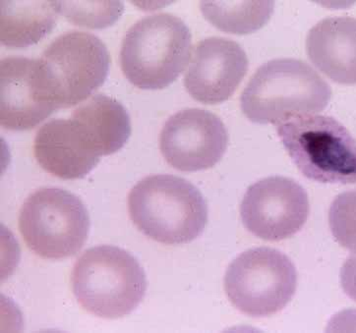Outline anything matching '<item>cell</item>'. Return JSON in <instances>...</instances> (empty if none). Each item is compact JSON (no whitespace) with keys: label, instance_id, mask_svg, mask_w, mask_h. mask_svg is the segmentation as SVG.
<instances>
[{"label":"cell","instance_id":"cell-20","mask_svg":"<svg viewBox=\"0 0 356 333\" xmlns=\"http://www.w3.org/2000/svg\"><path fill=\"white\" fill-rule=\"evenodd\" d=\"M341 285L345 293L356 302V254H351L341 270Z\"/></svg>","mask_w":356,"mask_h":333},{"label":"cell","instance_id":"cell-2","mask_svg":"<svg viewBox=\"0 0 356 333\" xmlns=\"http://www.w3.org/2000/svg\"><path fill=\"white\" fill-rule=\"evenodd\" d=\"M332 90L310 65L294 58L273 59L257 69L242 92V113L257 124L324 111Z\"/></svg>","mask_w":356,"mask_h":333},{"label":"cell","instance_id":"cell-4","mask_svg":"<svg viewBox=\"0 0 356 333\" xmlns=\"http://www.w3.org/2000/svg\"><path fill=\"white\" fill-rule=\"evenodd\" d=\"M191 49V33L181 19L168 13L148 16L135 23L125 35L121 69L139 89H165L188 65Z\"/></svg>","mask_w":356,"mask_h":333},{"label":"cell","instance_id":"cell-14","mask_svg":"<svg viewBox=\"0 0 356 333\" xmlns=\"http://www.w3.org/2000/svg\"><path fill=\"white\" fill-rule=\"evenodd\" d=\"M311 63L334 82L356 85V18L323 19L306 39Z\"/></svg>","mask_w":356,"mask_h":333},{"label":"cell","instance_id":"cell-9","mask_svg":"<svg viewBox=\"0 0 356 333\" xmlns=\"http://www.w3.org/2000/svg\"><path fill=\"white\" fill-rule=\"evenodd\" d=\"M310 213L309 199L296 181L272 176L248 188L241 204L243 225L254 236L282 241L296 235Z\"/></svg>","mask_w":356,"mask_h":333},{"label":"cell","instance_id":"cell-15","mask_svg":"<svg viewBox=\"0 0 356 333\" xmlns=\"http://www.w3.org/2000/svg\"><path fill=\"white\" fill-rule=\"evenodd\" d=\"M71 120L99 156L118 153L131 135V121L127 109L113 97L97 94L80 104Z\"/></svg>","mask_w":356,"mask_h":333},{"label":"cell","instance_id":"cell-11","mask_svg":"<svg viewBox=\"0 0 356 333\" xmlns=\"http://www.w3.org/2000/svg\"><path fill=\"white\" fill-rule=\"evenodd\" d=\"M0 81V123L4 129H33L59 109L40 58L2 59Z\"/></svg>","mask_w":356,"mask_h":333},{"label":"cell","instance_id":"cell-6","mask_svg":"<svg viewBox=\"0 0 356 333\" xmlns=\"http://www.w3.org/2000/svg\"><path fill=\"white\" fill-rule=\"evenodd\" d=\"M19 229L33 253L47 260H63L79 253L86 243L89 213L72 193L42 188L24 202Z\"/></svg>","mask_w":356,"mask_h":333},{"label":"cell","instance_id":"cell-16","mask_svg":"<svg viewBox=\"0 0 356 333\" xmlns=\"http://www.w3.org/2000/svg\"><path fill=\"white\" fill-rule=\"evenodd\" d=\"M56 1H1V44L26 49L44 39L58 19Z\"/></svg>","mask_w":356,"mask_h":333},{"label":"cell","instance_id":"cell-17","mask_svg":"<svg viewBox=\"0 0 356 333\" xmlns=\"http://www.w3.org/2000/svg\"><path fill=\"white\" fill-rule=\"evenodd\" d=\"M273 1H202L204 17L222 32L252 34L264 27L274 13Z\"/></svg>","mask_w":356,"mask_h":333},{"label":"cell","instance_id":"cell-10","mask_svg":"<svg viewBox=\"0 0 356 333\" xmlns=\"http://www.w3.org/2000/svg\"><path fill=\"white\" fill-rule=\"evenodd\" d=\"M227 128L216 114L200 108L178 111L168 119L160 136L161 154L184 172L209 170L225 156Z\"/></svg>","mask_w":356,"mask_h":333},{"label":"cell","instance_id":"cell-8","mask_svg":"<svg viewBox=\"0 0 356 333\" xmlns=\"http://www.w3.org/2000/svg\"><path fill=\"white\" fill-rule=\"evenodd\" d=\"M40 60L59 108L86 101L106 82L111 66V56L102 40L79 31L56 38Z\"/></svg>","mask_w":356,"mask_h":333},{"label":"cell","instance_id":"cell-5","mask_svg":"<svg viewBox=\"0 0 356 333\" xmlns=\"http://www.w3.org/2000/svg\"><path fill=\"white\" fill-rule=\"evenodd\" d=\"M277 136L293 163L308 179L356 184V141L331 116L302 114L277 124Z\"/></svg>","mask_w":356,"mask_h":333},{"label":"cell","instance_id":"cell-12","mask_svg":"<svg viewBox=\"0 0 356 333\" xmlns=\"http://www.w3.org/2000/svg\"><path fill=\"white\" fill-rule=\"evenodd\" d=\"M248 68V57L241 44L225 38H208L194 49L184 87L197 101L222 104L234 94Z\"/></svg>","mask_w":356,"mask_h":333},{"label":"cell","instance_id":"cell-19","mask_svg":"<svg viewBox=\"0 0 356 333\" xmlns=\"http://www.w3.org/2000/svg\"><path fill=\"white\" fill-rule=\"evenodd\" d=\"M329 225L336 241L356 254V190L334 198L330 206Z\"/></svg>","mask_w":356,"mask_h":333},{"label":"cell","instance_id":"cell-1","mask_svg":"<svg viewBox=\"0 0 356 333\" xmlns=\"http://www.w3.org/2000/svg\"><path fill=\"white\" fill-rule=\"evenodd\" d=\"M135 226L159 243L188 244L200 237L208 222V206L198 188L170 174L140 180L128 196Z\"/></svg>","mask_w":356,"mask_h":333},{"label":"cell","instance_id":"cell-13","mask_svg":"<svg viewBox=\"0 0 356 333\" xmlns=\"http://www.w3.org/2000/svg\"><path fill=\"white\" fill-rule=\"evenodd\" d=\"M34 154L42 170L63 180L86 177L101 161L71 118L42 125L35 135Z\"/></svg>","mask_w":356,"mask_h":333},{"label":"cell","instance_id":"cell-3","mask_svg":"<svg viewBox=\"0 0 356 333\" xmlns=\"http://www.w3.org/2000/svg\"><path fill=\"white\" fill-rule=\"evenodd\" d=\"M72 291L84 310L99 318H123L143 301L146 273L125 250L111 245L88 249L71 273Z\"/></svg>","mask_w":356,"mask_h":333},{"label":"cell","instance_id":"cell-18","mask_svg":"<svg viewBox=\"0 0 356 333\" xmlns=\"http://www.w3.org/2000/svg\"><path fill=\"white\" fill-rule=\"evenodd\" d=\"M58 12L70 22L90 29L113 25L124 11L120 1H56Z\"/></svg>","mask_w":356,"mask_h":333},{"label":"cell","instance_id":"cell-7","mask_svg":"<svg viewBox=\"0 0 356 333\" xmlns=\"http://www.w3.org/2000/svg\"><path fill=\"white\" fill-rule=\"evenodd\" d=\"M298 287L291 259L276 249L248 250L232 261L225 290L234 308L252 318H266L286 308Z\"/></svg>","mask_w":356,"mask_h":333}]
</instances>
